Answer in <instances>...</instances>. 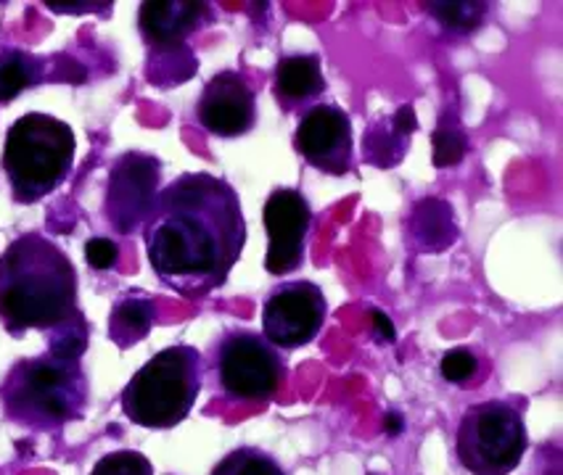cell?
I'll use <instances>...</instances> for the list:
<instances>
[{"label":"cell","mask_w":563,"mask_h":475,"mask_svg":"<svg viewBox=\"0 0 563 475\" xmlns=\"http://www.w3.org/2000/svg\"><path fill=\"white\" fill-rule=\"evenodd\" d=\"M246 235L239 193L209 172H188L169 182L143 219L156 278L188 298H204L226 285Z\"/></svg>","instance_id":"obj_1"},{"label":"cell","mask_w":563,"mask_h":475,"mask_svg":"<svg viewBox=\"0 0 563 475\" xmlns=\"http://www.w3.org/2000/svg\"><path fill=\"white\" fill-rule=\"evenodd\" d=\"M77 312L69 257L40 233L16 238L0 257V320L9 333L53 331Z\"/></svg>","instance_id":"obj_2"},{"label":"cell","mask_w":563,"mask_h":475,"mask_svg":"<svg viewBox=\"0 0 563 475\" xmlns=\"http://www.w3.org/2000/svg\"><path fill=\"white\" fill-rule=\"evenodd\" d=\"M9 420L29 431H59L80 420L88 405V377L80 362L53 355L20 359L0 386Z\"/></svg>","instance_id":"obj_3"},{"label":"cell","mask_w":563,"mask_h":475,"mask_svg":"<svg viewBox=\"0 0 563 475\" xmlns=\"http://www.w3.org/2000/svg\"><path fill=\"white\" fill-rule=\"evenodd\" d=\"M204 359L193 346H169L130 377L123 391V412L141 428L167 431L191 415L202 391Z\"/></svg>","instance_id":"obj_4"},{"label":"cell","mask_w":563,"mask_h":475,"mask_svg":"<svg viewBox=\"0 0 563 475\" xmlns=\"http://www.w3.org/2000/svg\"><path fill=\"white\" fill-rule=\"evenodd\" d=\"M77 140L66 121L33 112L9 127L3 169L20 204H35L56 191L72 172Z\"/></svg>","instance_id":"obj_5"},{"label":"cell","mask_w":563,"mask_h":475,"mask_svg":"<svg viewBox=\"0 0 563 475\" xmlns=\"http://www.w3.org/2000/svg\"><path fill=\"white\" fill-rule=\"evenodd\" d=\"M529 447L524 412L513 401L471 405L456 431L458 462L471 475H511Z\"/></svg>","instance_id":"obj_6"},{"label":"cell","mask_w":563,"mask_h":475,"mask_svg":"<svg viewBox=\"0 0 563 475\" xmlns=\"http://www.w3.org/2000/svg\"><path fill=\"white\" fill-rule=\"evenodd\" d=\"M220 391L233 401H268L286 381V364L263 333L230 331L215 351Z\"/></svg>","instance_id":"obj_7"},{"label":"cell","mask_w":563,"mask_h":475,"mask_svg":"<svg viewBox=\"0 0 563 475\" xmlns=\"http://www.w3.org/2000/svg\"><path fill=\"white\" fill-rule=\"evenodd\" d=\"M329 301L323 288L312 280H292L278 285L265 298L263 336L276 349H299L315 341L323 331Z\"/></svg>","instance_id":"obj_8"},{"label":"cell","mask_w":563,"mask_h":475,"mask_svg":"<svg viewBox=\"0 0 563 475\" xmlns=\"http://www.w3.org/2000/svg\"><path fill=\"white\" fill-rule=\"evenodd\" d=\"M263 224L268 233L265 270L276 278L292 275L307 254V235L312 228L310 201L296 188H276L263 206Z\"/></svg>","instance_id":"obj_9"},{"label":"cell","mask_w":563,"mask_h":475,"mask_svg":"<svg viewBox=\"0 0 563 475\" xmlns=\"http://www.w3.org/2000/svg\"><path fill=\"white\" fill-rule=\"evenodd\" d=\"M296 154L323 175L344 178L355 169L353 119L336 103H315L294 132Z\"/></svg>","instance_id":"obj_10"},{"label":"cell","mask_w":563,"mask_h":475,"mask_svg":"<svg viewBox=\"0 0 563 475\" xmlns=\"http://www.w3.org/2000/svg\"><path fill=\"white\" fill-rule=\"evenodd\" d=\"M159 158L138 151L114 164L106 188V217L119 235H130L146 219L159 193Z\"/></svg>","instance_id":"obj_11"},{"label":"cell","mask_w":563,"mask_h":475,"mask_svg":"<svg viewBox=\"0 0 563 475\" xmlns=\"http://www.w3.org/2000/svg\"><path fill=\"white\" fill-rule=\"evenodd\" d=\"M196 119L217 138H241L257 121V95L239 72H220L204 85Z\"/></svg>","instance_id":"obj_12"},{"label":"cell","mask_w":563,"mask_h":475,"mask_svg":"<svg viewBox=\"0 0 563 475\" xmlns=\"http://www.w3.org/2000/svg\"><path fill=\"white\" fill-rule=\"evenodd\" d=\"M212 22V5L199 0H149L141 5L138 24L154 48H180L202 24Z\"/></svg>","instance_id":"obj_13"},{"label":"cell","mask_w":563,"mask_h":475,"mask_svg":"<svg viewBox=\"0 0 563 475\" xmlns=\"http://www.w3.org/2000/svg\"><path fill=\"white\" fill-rule=\"evenodd\" d=\"M325 93V77L315 53L283 56L276 66V99L286 112H302Z\"/></svg>","instance_id":"obj_14"},{"label":"cell","mask_w":563,"mask_h":475,"mask_svg":"<svg viewBox=\"0 0 563 475\" xmlns=\"http://www.w3.org/2000/svg\"><path fill=\"white\" fill-rule=\"evenodd\" d=\"M410 246L423 254H439L458 238V222L452 206L445 198H421L408 219Z\"/></svg>","instance_id":"obj_15"},{"label":"cell","mask_w":563,"mask_h":475,"mask_svg":"<svg viewBox=\"0 0 563 475\" xmlns=\"http://www.w3.org/2000/svg\"><path fill=\"white\" fill-rule=\"evenodd\" d=\"M418 130L415 108L402 103L392 117L379 119L366 132V158L375 167H397L410 145V136Z\"/></svg>","instance_id":"obj_16"},{"label":"cell","mask_w":563,"mask_h":475,"mask_svg":"<svg viewBox=\"0 0 563 475\" xmlns=\"http://www.w3.org/2000/svg\"><path fill=\"white\" fill-rule=\"evenodd\" d=\"M154 320V298L141 294L119 298V301L114 304L112 317H108V338H112L119 349H130V346L141 344V341L149 336Z\"/></svg>","instance_id":"obj_17"},{"label":"cell","mask_w":563,"mask_h":475,"mask_svg":"<svg viewBox=\"0 0 563 475\" xmlns=\"http://www.w3.org/2000/svg\"><path fill=\"white\" fill-rule=\"evenodd\" d=\"M42 64L22 51L0 53V101H14L22 90L40 79Z\"/></svg>","instance_id":"obj_18"},{"label":"cell","mask_w":563,"mask_h":475,"mask_svg":"<svg viewBox=\"0 0 563 475\" xmlns=\"http://www.w3.org/2000/svg\"><path fill=\"white\" fill-rule=\"evenodd\" d=\"M423 9H428V14L450 33L469 35L487 20L489 5L474 3V0H439V3H423Z\"/></svg>","instance_id":"obj_19"},{"label":"cell","mask_w":563,"mask_h":475,"mask_svg":"<svg viewBox=\"0 0 563 475\" xmlns=\"http://www.w3.org/2000/svg\"><path fill=\"white\" fill-rule=\"evenodd\" d=\"M209 475H286L276 457L254 447H239L222 457Z\"/></svg>","instance_id":"obj_20"},{"label":"cell","mask_w":563,"mask_h":475,"mask_svg":"<svg viewBox=\"0 0 563 475\" xmlns=\"http://www.w3.org/2000/svg\"><path fill=\"white\" fill-rule=\"evenodd\" d=\"M48 346H51L48 355L66 359V362H80L88 349V325H85L82 312L72 314L62 325L48 331Z\"/></svg>","instance_id":"obj_21"},{"label":"cell","mask_w":563,"mask_h":475,"mask_svg":"<svg viewBox=\"0 0 563 475\" xmlns=\"http://www.w3.org/2000/svg\"><path fill=\"white\" fill-rule=\"evenodd\" d=\"M465 151H469V138L458 125H447L442 121L437 130L432 132V164L434 167H456L463 162Z\"/></svg>","instance_id":"obj_22"},{"label":"cell","mask_w":563,"mask_h":475,"mask_svg":"<svg viewBox=\"0 0 563 475\" xmlns=\"http://www.w3.org/2000/svg\"><path fill=\"white\" fill-rule=\"evenodd\" d=\"M90 475H154V465H151L146 454L123 449V452L101 457Z\"/></svg>","instance_id":"obj_23"},{"label":"cell","mask_w":563,"mask_h":475,"mask_svg":"<svg viewBox=\"0 0 563 475\" xmlns=\"http://www.w3.org/2000/svg\"><path fill=\"white\" fill-rule=\"evenodd\" d=\"M476 368H479V359H476L474 351L469 349H450L439 362V373L447 383H460L471 381L476 375Z\"/></svg>","instance_id":"obj_24"},{"label":"cell","mask_w":563,"mask_h":475,"mask_svg":"<svg viewBox=\"0 0 563 475\" xmlns=\"http://www.w3.org/2000/svg\"><path fill=\"white\" fill-rule=\"evenodd\" d=\"M117 257V243L108 241V238H90V241L85 243V259H88V265L93 267V270H112Z\"/></svg>","instance_id":"obj_25"},{"label":"cell","mask_w":563,"mask_h":475,"mask_svg":"<svg viewBox=\"0 0 563 475\" xmlns=\"http://www.w3.org/2000/svg\"><path fill=\"white\" fill-rule=\"evenodd\" d=\"M373 328L375 333H379L381 341H386V344H395L397 341V331H395V322L389 320L381 309H373Z\"/></svg>","instance_id":"obj_26"},{"label":"cell","mask_w":563,"mask_h":475,"mask_svg":"<svg viewBox=\"0 0 563 475\" xmlns=\"http://www.w3.org/2000/svg\"><path fill=\"white\" fill-rule=\"evenodd\" d=\"M48 9L59 11V14H82L85 9H104L101 3H48Z\"/></svg>","instance_id":"obj_27"},{"label":"cell","mask_w":563,"mask_h":475,"mask_svg":"<svg viewBox=\"0 0 563 475\" xmlns=\"http://www.w3.org/2000/svg\"><path fill=\"white\" fill-rule=\"evenodd\" d=\"M384 431H386V436H399L405 431V420H402V415H399L397 410H389L386 412V418H384Z\"/></svg>","instance_id":"obj_28"}]
</instances>
